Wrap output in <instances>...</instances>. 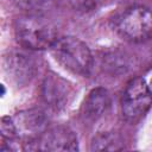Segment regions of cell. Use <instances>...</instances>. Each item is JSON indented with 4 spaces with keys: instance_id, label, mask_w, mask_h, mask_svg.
I'll use <instances>...</instances> for the list:
<instances>
[{
    "instance_id": "1",
    "label": "cell",
    "mask_w": 152,
    "mask_h": 152,
    "mask_svg": "<svg viewBox=\"0 0 152 152\" xmlns=\"http://www.w3.org/2000/svg\"><path fill=\"white\" fill-rule=\"evenodd\" d=\"M13 27L17 43L31 51L50 49L58 38L56 26L42 13H24L15 18Z\"/></svg>"
},
{
    "instance_id": "2",
    "label": "cell",
    "mask_w": 152,
    "mask_h": 152,
    "mask_svg": "<svg viewBox=\"0 0 152 152\" xmlns=\"http://www.w3.org/2000/svg\"><path fill=\"white\" fill-rule=\"evenodd\" d=\"M56 62L74 75L88 77L93 70L94 57L88 45L74 36L58 37L50 48Z\"/></svg>"
},
{
    "instance_id": "3",
    "label": "cell",
    "mask_w": 152,
    "mask_h": 152,
    "mask_svg": "<svg viewBox=\"0 0 152 152\" xmlns=\"http://www.w3.org/2000/svg\"><path fill=\"white\" fill-rule=\"evenodd\" d=\"M113 27L127 42H147L152 39V10L144 5H132L114 18Z\"/></svg>"
},
{
    "instance_id": "4",
    "label": "cell",
    "mask_w": 152,
    "mask_h": 152,
    "mask_svg": "<svg viewBox=\"0 0 152 152\" xmlns=\"http://www.w3.org/2000/svg\"><path fill=\"white\" fill-rule=\"evenodd\" d=\"M152 106V94L144 77L132 78L125 87L120 107L121 115L128 124H137Z\"/></svg>"
},
{
    "instance_id": "5",
    "label": "cell",
    "mask_w": 152,
    "mask_h": 152,
    "mask_svg": "<svg viewBox=\"0 0 152 152\" xmlns=\"http://www.w3.org/2000/svg\"><path fill=\"white\" fill-rule=\"evenodd\" d=\"M74 86L53 71H48L40 84V96L46 107L53 112L64 110L72 101Z\"/></svg>"
},
{
    "instance_id": "6",
    "label": "cell",
    "mask_w": 152,
    "mask_h": 152,
    "mask_svg": "<svg viewBox=\"0 0 152 152\" xmlns=\"http://www.w3.org/2000/svg\"><path fill=\"white\" fill-rule=\"evenodd\" d=\"M17 137L23 140L24 150H28V145H36L39 137L48 129L49 116L39 108H30L20 110L12 116Z\"/></svg>"
},
{
    "instance_id": "7",
    "label": "cell",
    "mask_w": 152,
    "mask_h": 152,
    "mask_svg": "<svg viewBox=\"0 0 152 152\" xmlns=\"http://www.w3.org/2000/svg\"><path fill=\"white\" fill-rule=\"evenodd\" d=\"M1 65L6 80L18 88L30 84L37 72L34 58L23 51H8L5 53Z\"/></svg>"
},
{
    "instance_id": "8",
    "label": "cell",
    "mask_w": 152,
    "mask_h": 152,
    "mask_svg": "<svg viewBox=\"0 0 152 152\" xmlns=\"http://www.w3.org/2000/svg\"><path fill=\"white\" fill-rule=\"evenodd\" d=\"M37 150L50 152H75L78 151L76 133L68 126L59 125L48 128L37 140Z\"/></svg>"
},
{
    "instance_id": "9",
    "label": "cell",
    "mask_w": 152,
    "mask_h": 152,
    "mask_svg": "<svg viewBox=\"0 0 152 152\" xmlns=\"http://www.w3.org/2000/svg\"><path fill=\"white\" fill-rule=\"evenodd\" d=\"M112 99L107 89L97 87L91 89L86 96L82 108L81 116L83 122L87 125L96 124L110 108Z\"/></svg>"
},
{
    "instance_id": "10",
    "label": "cell",
    "mask_w": 152,
    "mask_h": 152,
    "mask_svg": "<svg viewBox=\"0 0 152 152\" xmlns=\"http://www.w3.org/2000/svg\"><path fill=\"white\" fill-rule=\"evenodd\" d=\"M124 148V140L115 132H101L96 134L91 142V151H118Z\"/></svg>"
},
{
    "instance_id": "11",
    "label": "cell",
    "mask_w": 152,
    "mask_h": 152,
    "mask_svg": "<svg viewBox=\"0 0 152 152\" xmlns=\"http://www.w3.org/2000/svg\"><path fill=\"white\" fill-rule=\"evenodd\" d=\"M103 65L112 74L126 72L127 69L129 68L128 66L129 65L128 64V58L121 52H112V53H109L106 57V59L103 62Z\"/></svg>"
},
{
    "instance_id": "12",
    "label": "cell",
    "mask_w": 152,
    "mask_h": 152,
    "mask_svg": "<svg viewBox=\"0 0 152 152\" xmlns=\"http://www.w3.org/2000/svg\"><path fill=\"white\" fill-rule=\"evenodd\" d=\"M12 4L24 13H40L50 0H11Z\"/></svg>"
},
{
    "instance_id": "13",
    "label": "cell",
    "mask_w": 152,
    "mask_h": 152,
    "mask_svg": "<svg viewBox=\"0 0 152 152\" xmlns=\"http://www.w3.org/2000/svg\"><path fill=\"white\" fill-rule=\"evenodd\" d=\"M145 80H146L147 87H148V89H150V91H151V94H152V70H151V72L148 74V76H147Z\"/></svg>"
}]
</instances>
